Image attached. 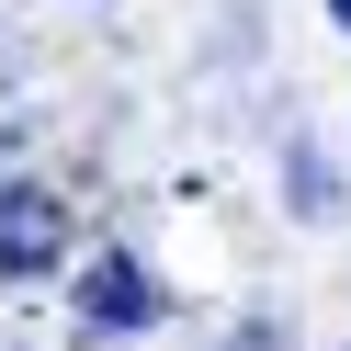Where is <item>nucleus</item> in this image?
I'll return each mask as SVG.
<instances>
[{"mask_svg": "<svg viewBox=\"0 0 351 351\" xmlns=\"http://www.w3.org/2000/svg\"><path fill=\"white\" fill-rule=\"evenodd\" d=\"M159 272H147L136 250H91L80 261V283H69V317H80V340L91 351H114V340H136V328H159Z\"/></svg>", "mask_w": 351, "mask_h": 351, "instance_id": "f257e3e1", "label": "nucleus"}, {"mask_svg": "<svg viewBox=\"0 0 351 351\" xmlns=\"http://www.w3.org/2000/svg\"><path fill=\"white\" fill-rule=\"evenodd\" d=\"M69 261V204L46 182H0V283H46Z\"/></svg>", "mask_w": 351, "mask_h": 351, "instance_id": "f03ea898", "label": "nucleus"}, {"mask_svg": "<svg viewBox=\"0 0 351 351\" xmlns=\"http://www.w3.org/2000/svg\"><path fill=\"white\" fill-rule=\"evenodd\" d=\"M283 193H295V215H328V170H317V147H295V170H283Z\"/></svg>", "mask_w": 351, "mask_h": 351, "instance_id": "7ed1b4c3", "label": "nucleus"}, {"mask_svg": "<svg viewBox=\"0 0 351 351\" xmlns=\"http://www.w3.org/2000/svg\"><path fill=\"white\" fill-rule=\"evenodd\" d=\"M328 23H340V34H351V0H328Z\"/></svg>", "mask_w": 351, "mask_h": 351, "instance_id": "20e7f679", "label": "nucleus"}]
</instances>
